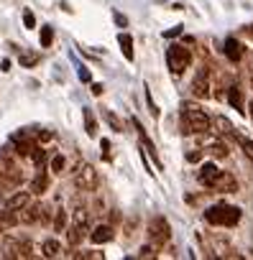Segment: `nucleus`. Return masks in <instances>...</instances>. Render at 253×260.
I'll return each mask as SVG.
<instances>
[{
  "label": "nucleus",
  "instance_id": "f257e3e1",
  "mask_svg": "<svg viewBox=\"0 0 253 260\" xmlns=\"http://www.w3.org/2000/svg\"><path fill=\"white\" fill-rule=\"evenodd\" d=\"M210 130V117L207 112L194 105V102H182V133H207Z\"/></svg>",
  "mask_w": 253,
  "mask_h": 260
},
{
  "label": "nucleus",
  "instance_id": "f03ea898",
  "mask_svg": "<svg viewBox=\"0 0 253 260\" xmlns=\"http://www.w3.org/2000/svg\"><path fill=\"white\" fill-rule=\"evenodd\" d=\"M205 219L215 227H235L240 222V209L230 204H215L205 212Z\"/></svg>",
  "mask_w": 253,
  "mask_h": 260
},
{
  "label": "nucleus",
  "instance_id": "7ed1b4c3",
  "mask_svg": "<svg viewBox=\"0 0 253 260\" xmlns=\"http://www.w3.org/2000/svg\"><path fill=\"white\" fill-rule=\"evenodd\" d=\"M74 186H77V191H85V194L97 191L100 176H97V171H95L92 164H79L77 166V171H74Z\"/></svg>",
  "mask_w": 253,
  "mask_h": 260
},
{
  "label": "nucleus",
  "instance_id": "20e7f679",
  "mask_svg": "<svg viewBox=\"0 0 253 260\" xmlns=\"http://www.w3.org/2000/svg\"><path fill=\"white\" fill-rule=\"evenodd\" d=\"M189 61H192V51L187 49V46H182V44H174V46H169V51H166V64H169V69H172V74H184V69L189 67Z\"/></svg>",
  "mask_w": 253,
  "mask_h": 260
},
{
  "label": "nucleus",
  "instance_id": "39448f33",
  "mask_svg": "<svg viewBox=\"0 0 253 260\" xmlns=\"http://www.w3.org/2000/svg\"><path fill=\"white\" fill-rule=\"evenodd\" d=\"M21 179H23V171L18 169V164H16L11 156L0 153V181H6V184L16 186Z\"/></svg>",
  "mask_w": 253,
  "mask_h": 260
},
{
  "label": "nucleus",
  "instance_id": "423d86ee",
  "mask_svg": "<svg viewBox=\"0 0 253 260\" xmlns=\"http://www.w3.org/2000/svg\"><path fill=\"white\" fill-rule=\"evenodd\" d=\"M149 235H151V240H154L156 245H164V242H169V237H172V227H169V222H166L164 217H154L151 224H149Z\"/></svg>",
  "mask_w": 253,
  "mask_h": 260
},
{
  "label": "nucleus",
  "instance_id": "0eeeda50",
  "mask_svg": "<svg viewBox=\"0 0 253 260\" xmlns=\"http://www.w3.org/2000/svg\"><path fill=\"white\" fill-rule=\"evenodd\" d=\"M192 94L194 97H200V100H207L210 97V69H200L197 72V77H194V82H192Z\"/></svg>",
  "mask_w": 253,
  "mask_h": 260
},
{
  "label": "nucleus",
  "instance_id": "6e6552de",
  "mask_svg": "<svg viewBox=\"0 0 253 260\" xmlns=\"http://www.w3.org/2000/svg\"><path fill=\"white\" fill-rule=\"evenodd\" d=\"M11 143L16 146V153L23 156V158H29V156L34 153V148H36V143H34V138H31L29 133H16V136L11 138Z\"/></svg>",
  "mask_w": 253,
  "mask_h": 260
},
{
  "label": "nucleus",
  "instance_id": "1a4fd4ad",
  "mask_svg": "<svg viewBox=\"0 0 253 260\" xmlns=\"http://www.w3.org/2000/svg\"><path fill=\"white\" fill-rule=\"evenodd\" d=\"M212 189H215V191H222V194H233V191H238V181H235L233 174L220 171L217 179H215V184H212Z\"/></svg>",
  "mask_w": 253,
  "mask_h": 260
},
{
  "label": "nucleus",
  "instance_id": "9d476101",
  "mask_svg": "<svg viewBox=\"0 0 253 260\" xmlns=\"http://www.w3.org/2000/svg\"><path fill=\"white\" fill-rule=\"evenodd\" d=\"M21 214H18V222H26V224H34V222H39V219H44L46 217V207H41V204H34V207H23V209H18Z\"/></svg>",
  "mask_w": 253,
  "mask_h": 260
},
{
  "label": "nucleus",
  "instance_id": "9b49d317",
  "mask_svg": "<svg viewBox=\"0 0 253 260\" xmlns=\"http://www.w3.org/2000/svg\"><path fill=\"white\" fill-rule=\"evenodd\" d=\"M217 174H220V169H217L215 164H205V166L200 169V174H197V181H200L202 186H210V189H212V184H215Z\"/></svg>",
  "mask_w": 253,
  "mask_h": 260
},
{
  "label": "nucleus",
  "instance_id": "f8f14e48",
  "mask_svg": "<svg viewBox=\"0 0 253 260\" xmlns=\"http://www.w3.org/2000/svg\"><path fill=\"white\" fill-rule=\"evenodd\" d=\"M49 189V174L44 171V169H39V174L31 179V186H29V191L31 194H44Z\"/></svg>",
  "mask_w": 253,
  "mask_h": 260
},
{
  "label": "nucleus",
  "instance_id": "ddd939ff",
  "mask_svg": "<svg viewBox=\"0 0 253 260\" xmlns=\"http://www.w3.org/2000/svg\"><path fill=\"white\" fill-rule=\"evenodd\" d=\"M85 235H87V227H85V222H74V224L67 230V240H69V245H72V247H77V245L85 240Z\"/></svg>",
  "mask_w": 253,
  "mask_h": 260
},
{
  "label": "nucleus",
  "instance_id": "4468645a",
  "mask_svg": "<svg viewBox=\"0 0 253 260\" xmlns=\"http://www.w3.org/2000/svg\"><path fill=\"white\" fill-rule=\"evenodd\" d=\"M29 202H31V191H18V194H13V197L6 202V209H13V212H18V209H23Z\"/></svg>",
  "mask_w": 253,
  "mask_h": 260
},
{
  "label": "nucleus",
  "instance_id": "2eb2a0df",
  "mask_svg": "<svg viewBox=\"0 0 253 260\" xmlns=\"http://www.w3.org/2000/svg\"><path fill=\"white\" fill-rule=\"evenodd\" d=\"M90 240H92L95 245H100V242H110V240H113V227H110V224H97V227L92 230Z\"/></svg>",
  "mask_w": 253,
  "mask_h": 260
},
{
  "label": "nucleus",
  "instance_id": "dca6fc26",
  "mask_svg": "<svg viewBox=\"0 0 253 260\" xmlns=\"http://www.w3.org/2000/svg\"><path fill=\"white\" fill-rule=\"evenodd\" d=\"M210 125H215V130H217V136H230L233 138V125H230V120L228 117H222V115H217L215 120H210Z\"/></svg>",
  "mask_w": 253,
  "mask_h": 260
},
{
  "label": "nucleus",
  "instance_id": "f3484780",
  "mask_svg": "<svg viewBox=\"0 0 253 260\" xmlns=\"http://www.w3.org/2000/svg\"><path fill=\"white\" fill-rule=\"evenodd\" d=\"M225 56H228L230 61H240V59H243V46H240L235 39H228V41H225Z\"/></svg>",
  "mask_w": 253,
  "mask_h": 260
},
{
  "label": "nucleus",
  "instance_id": "a211bd4d",
  "mask_svg": "<svg viewBox=\"0 0 253 260\" xmlns=\"http://www.w3.org/2000/svg\"><path fill=\"white\" fill-rule=\"evenodd\" d=\"M118 44L123 49V56L128 59V61H133V39H131V34H120L118 36Z\"/></svg>",
  "mask_w": 253,
  "mask_h": 260
},
{
  "label": "nucleus",
  "instance_id": "6ab92c4d",
  "mask_svg": "<svg viewBox=\"0 0 253 260\" xmlns=\"http://www.w3.org/2000/svg\"><path fill=\"white\" fill-rule=\"evenodd\" d=\"M16 224H18V214H16L13 209L0 212V232H6V230H11V227H16Z\"/></svg>",
  "mask_w": 253,
  "mask_h": 260
},
{
  "label": "nucleus",
  "instance_id": "aec40b11",
  "mask_svg": "<svg viewBox=\"0 0 253 260\" xmlns=\"http://www.w3.org/2000/svg\"><path fill=\"white\" fill-rule=\"evenodd\" d=\"M41 252H44V257H57V255L62 252V245H59L57 240H44Z\"/></svg>",
  "mask_w": 253,
  "mask_h": 260
},
{
  "label": "nucleus",
  "instance_id": "412c9836",
  "mask_svg": "<svg viewBox=\"0 0 253 260\" xmlns=\"http://www.w3.org/2000/svg\"><path fill=\"white\" fill-rule=\"evenodd\" d=\"M205 151H207V153H212L215 158H228V146H225V143H220V141H212Z\"/></svg>",
  "mask_w": 253,
  "mask_h": 260
},
{
  "label": "nucleus",
  "instance_id": "4be33fe9",
  "mask_svg": "<svg viewBox=\"0 0 253 260\" xmlns=\"http://www.w3.org/2000/svg\"><path fill=\"white\" fill-rule=\"evenodd\" d=\"M233 138L238 141V146L243 148V153L253 161V141H250V138H245V136H240V133H233Z\"/></svg>",
  "mask_w": 253,
  "mask_h": 260
},
{
  "label": "nucleus",
  "instance_id": "5701e85b",
  "mask_svg": "<svg viewBox=\"0 0 253 260\" xmlns=\"http://www.w3.org/2000/svg\"><path fill=\"white\" fill-rule=\"evenodd\" d=\"M228 102H230L235 110H240V112H243V97H240V87H230V89H228Z\"/></svg>",
  "mask_w": 253,
  "mask_h": 260
},
{
  "label": "nucleus",
  "instance_id": "b1692460",
  "mask_svg": "<svg viewBox=\"0 0 253 260\" xmlns=\"http://www.w3.org/2000/svg\"><path fill=\"white\" fill-rule=\"evenodd\" d=\"M85 127H87V136H90V138L97 136V122H95L92 110H85Z\"/></svg>",
  "mask_w": 253,
  "mask_h": 260
},
{
  "label": "nucleus",
  "instance_id": "393cba45",
  "mask_svg": "<svg viewBox=\"0 0 253 260\" xmlns=\"http://www.w3.org/2000/svg\"><path fill=\"white\" fill-rule=\"evenodd\" d=\"M18 61H21L23 67H34V64H39V54H34V51H23V54L18 56Z\"/></svg>",
  "mask_w": 253,
  "mask_h": 260
},
{
  "label": "nucleus",
  "instance_id": "a878e982",
  "mask_svg": "<svg viewBox=\"0 0 253 260\" xmlns=\"http://www.w3.org/2000/svg\"><path fill=\"white\" fill-rule=\"evenodd\" d=\"M102 115H105V120H107V122H110L115 130H123V122H120V120H118V117H115L110 110H102Z\"/></svg>",
  "mask_w": 253,
  "mask_h": 260
},
{
  "label": "nucleus",
  "instance_id": "bb28decb",
  "mask_svg": "<svg viewBox=\"0 0 253 260\" xmlns=\"http://www.w3.org/2000/svg\"><path fill=\"white\" fill-rule=\"evenodd\" d=\"M51 39H54V31H51L49 26H44V28H41V46H49Z\"/></svg>",
  "mask_w": 253,
  "mask_h": 260
},
{
  "label": "nucleus",
  "instance_id": "cd10ccee",
  "mask_svg": "<svg viewBox=\"0 0 253 260\" xmlns=\"http://www.w3.org/2000/svg\"><path fill=\"white\" fill-rule=\"evenodd\" d=\"M62 169H64V156H54L51 158V171L54 174H62Z\"/></svg>",
  "mask_w": 253,
  "mask_h": 260
},
{
  "label": "nucleus",
  "instance_id": "c85d7f7f",
  "mask_svg": "<svg viewBox=\"0 0 253 260\" xmlns=\"http://www.w3.org/2000/svg\"><path fill=\"white\" fill-rule=\"evenodd\" d=\"M64 224H67V212H64V209H59V212H57V222H54V227H57V230H62Z\"/></svg>",
  "mask_w": 253,
  "mask_h": 260
},
{
  "label": "nucleus",
  "instance_id": "c756f323",
  "mask_svg": "<svg viewBox=\"0 0 253 260\" xmlns=\"http://www.w3.org/2000/svg\"><path fill=\"white\" fill-rule=\"evenodd\" d=\"M141 257H156V247L144 245V247H141Z\"/></svg>",
  "mask_w": 253,
  "mask_h": 260
},
{
  "label": "nucleus",
  "instance_id": "7c9ffc66",
  "mask_svg": "<svg viewBox=\"0 0 253 260\" xmlns=\"http://www.w3.org/2000/svg\"><path fill=\"white\" fill-rule=\"evenodd\" d=\"M23 23H26V28H34L36 21H34V13L31 11H23Z\"/></svg>",
  "mask_w": 253,
  "mask_h": 260
},
{
  "label": "nucleus",
  "instance_id": "2f4dec72",
  "mask_svg": "<svg viewBox=\"0 0 253 260\" xmlns=\"http://www.w3.org/2000/svg\"><path fill=\"white\" fill-rule=\"evenodd\" d=\"M200 158H202V151H197V148H194V151H189V153H187V161H189V164H197V161H200Z\"/></svg>",
  "mask_w": 253,
  "mask_h": 260
},
{
  "label": "nucleus",
  "instance_id": "473e14b6",
  "mask_svg": "<svg viewBox=\"0 0 253 260\" xmlns=\"http://www.w3.org/2000/svg\"><path fill=\"white\" fill-rule=\"evenodd\" d=\"M85 219H87L85 209H77V212H74V222H85Z\"/></svg>",
  "mask_w": 253,
  "mask_h": 260
},
{
  "label": "nucleus",
  "instance_id": "72a5a7b5",
  "mask_svg": "<svg viewBox=\"0 0 253 260\" xmlns=\"http://www.w3.org/2000/svg\"><path fill=\"white\" fill-rule=\"evenodd\" d=\"M79 79H82V82H90V72H87L85 67L79 69Z\"/></svg>",
  "mask_w": 253,
  "mask_h": 260
},
{
  "label": "nucleus",
  "instance_id": "f704fd0d",
  "mask_svg": "<svg viewBox=\"0 0 253 260\" xmlns=\"http://www.w3.org/2000/svg\"><path fill=\"white\" fill-rule=\"evenodd\" d=\"M92 94L100 97V94H102V84H92Z\"/></svg>",
  "mask_w": 253,
  "mask_h": 260
},
{
  "label": "nucleus",
  "instance_id": "c9c22d12",
  "mask_svg": "<svg viewBox=\"0 0 253 260\" xmlns=\"http://www.w3.org/2000/svg\"><path fill=\"white\" fill-rule=\"evenodd\" d=\"M248 110H250V117H253V102H250V105H248Z\"/></svg>",
  "mask_w": 253,
  "mask_h": 260
},
{
  "label": "nucleus",
  "instance_id": "e433bc0d",
  "mask_svg": "<svg viewBox=\"0 0 253 260\" xmlns=\"http://www.w3.org/2000/svg\"><path fill=\"white\" fill-rule=\"evenodd\" d=\"M250 34H253V26H250Z\"/></svg>",
  "mask_w": 253,
  "mask_h": 260
},
{
  "label": "nucleus",
  "instance_id": "4c0bfd02",
  "mask_svg": "<svg viewBox=\"0 0 253 260\" xmlns=\"http://www.w3.org/2000/svg\"><path fill=\"white\" fill-rule=\"evenodd\" d=\"M250 82H253V79H250Z\"/></svg>",
  "mask_w": 253,
  "mask_h": 260
}]
</instances>
